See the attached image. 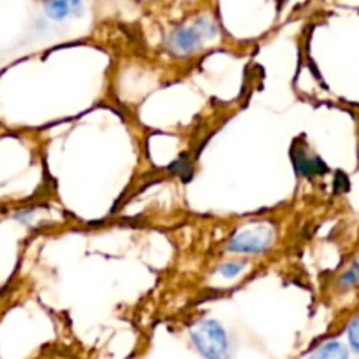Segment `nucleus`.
<instances>
[{
    "instance_id": "nucleus-1",
    "label": "nucleus",
    "mask_w": 359,
    "mask_h": 359,
    "mask_svg": "<svg viewBox=\"0 0 359 359\" xmlns=\"http://www.w3.org/2000/svg\"><path fill=\"white\" fill-rule=\"evenodd\" d=\"M196 351L205 359H228L231 347L223 326L214 319L196 323L189 332Z\"/></svg>"
},
{
    "instance_id": "nucleus-11",
    "label": "nucleus",
    "mask_w": 359,
    "mask_h": 359,
    "mask_svg": "<svg viewBox=\"0 0 359 359\" xmlns=\"http://www.w3.org/2000/svg\"><path fill=\"white\" fill-rule=\"evenodd\" d=\"M351 189L349 177L344 172H337L335 175V191L337 193H347Z\"/></svg>"
},
{
    "instance_id": "nucleus-6",
    "label": "nucleus",
    "mask_w": 359,
    "mask_h": 359,
    "mask_svg": "<svg viewBox=\"0 0 359 359\" xmlns=\"http://www.w3.org/2000/svg\"><path fill=\"white\" fill-rule=\"evenodd\" d=\"M81 7L79 2H49L46 4L44 9L46 14L53 20H63V18L70 16V14L76 13Z\"/></svg>"
},
{
    "instance_id": "nucleus-2",
    "label": "nucleus",
    "mask_w": 359,
    "mask_h": 359,
    "mask_svg": "<svg viewBox=\"0 0 359 359\" xmlns=\"http://www.w3.org/2000/svg\"><path fill=\"white\" fill-rule=\"evenodd\" d=\"M273 242V230L265 223H255L238 230L228 242L231 252L259 255L269 251Z\"/></svg>"
},
{
    "instance_id": "nucleus-9",
    "label": "nucleus",
    "mask_w": 359,
    "mask_h": 359,
    "mask_svg": "<svg viewBox=\"0 0 359 359\" xmlns=\"http://www.w3.org/2000/svg\"><path fill=\"white\" fill-rule=\"evenodd\" d=\"M245 269V263L244 262H230V263H224V265L219 266V272L223 277H237L242 270Z\"/></svg>"
},
{
    "instance_id": "nucleus-3",
    "label": "nucleus",
    "mask_w": 359,
    "mask_h": 359,
    "mask_svg": "<svg viewBox=\"0 0 359 359\" xmlns=\"http://www.w3.org/2000/svg\"><path fill=\"white\" fill-rule=\"evenodd\" d=\"M291 160H293L297 174L304 177H316V175H326L330 172L328 165L319 156L312 154L305 144L297 142L291 147Z\"/></svg>"
},
{
    "instance_id": "nucleus-5",
    "label": "nucleus",
    "mask_w": 359,
    "mask_h": 359,
    "mask_svg": "<svg viewBox=\"0 0 359 359\" xmlns=\"http://www.w3.org/2000/svg\"><path fill=\"white\" fill-rule=\"evenodd\" d=\"M349 349L344 346L342 342H326L325 346L319 347L316 353H312V356L309 359H349Z\"/></svg>"
},
{
    "instance_id": "nucleus-4",
    "label": "nucleus",
    "mask_w": 359,
    "mask_h": 359,
    "mask_svg": "<svg viewBox=\"0 0 359 359\" xmlns=\"http://www.w3.org/2000/svg\"><path fill=\"white\" fill-rule=\"evenodd\" d=\"M203 39H205L203 32L200 30L198 25L193 23L191 27H182L172 32L168 37V48L175 55H189L200 49Z\"/></svg>"
},
{
    "instance_id": "nucleus-7",
    "label": "nucleus",
    "mask_w": 359,
    "mask_h": 359,
    "mask_svg": "<svg viewBox=\"0 0 359 359\" xmlns=\"http://www.w3.org/2000/svg\"><path fill=\"white\" fill-rule=\"evenodd\" d=\"M170 172L172 174L179 175L181 181L188 182L193 175V168H191V163H189V158L184 154V156L179 158L177 161H174V163L170 165Z\"/></svg>"
},
{
    "instance_id": "nucleus-10",
    "label": "nucleus",
    "mask_w": 359,
    "mask_h": 359,
    "mask_svg": "<svg viewBox=\"0 0 359 359\" xmlns=\"http://www.w3.org/2000/svg\"><path fill=\"white\" fill-rule=\"evenodd\" d=\"M347 337H349V346L354 353L359 354V318L354 319L347 330Z\"/></svg>"
},
{
    "instance_id": "nucleus-8",
    "label": "nucleus",
    "mask_w": 359,
    "mask_h": 359,
    "mask_svg": "<svg viewBox=\"0 0 359 359\" xmlns=\"http://www.w3.org/2000/svg\"><path fill=\"white\" fill-rule=\"evenodd\" d=\"M358 283H359V259H356V262L349 266V270H347V272L340 277L339 284L342 287H351Z\"/></svg>"
}]
</instances>
